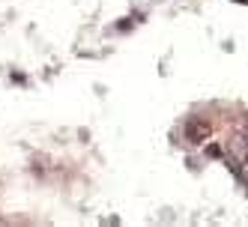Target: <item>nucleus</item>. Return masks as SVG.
Wrapping results in <instances>:
<instances>
[{
    "mask_svg": "<svg viewBox=\"0 0 248 227\" xmlns=\"http://www.w3.org/2000/svg\"><path fill=\"white\" fill-rule=\"evenodd\" d=\"M209 123H206V120H198V117H194V120H188V123H186V137H188V141L191 144H203L206 141V137H209Z\"/></svg>",
    "mask_w": 248,
    "mask_h": 227,
    "instance_id": "1",
    "label": "nucleus"
}]
</instances>
